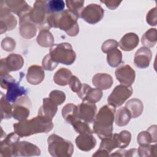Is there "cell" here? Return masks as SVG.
<instances>
[{
  "label": "cell",
  "instance_id": "cell-15",
  "mask_svg": "<svg viewBox=\"0 0 157 157\" xmlns=\"http://www.w3.org/2000/svg\"><path fill=\"white\" fill-rule=\"evenodd\" d=\"M117 80L122 85L131 86L134 82L136 73L129 64H123L115 70Z\"/></svg>",
  "mask_w": 157,
  "mask_h": 157
},
{
  "label": "cell",
  "instance_id": "cell-7",
  "mask_svg": "<svg viewBox=\"0 0 157 157\" xmlns=\"http://www.w3.org/2000/svg\"><path fill=\"white\" fill-rule=\"evenodd\" d=\"M48 15L46 1H36L34 3L33 8L29 12V18L31 21L38 27L44 26V29H48L47 24V17Z\"/></svg>",
  "mask_w": 157,
  "mask_h": 157
},
{
  "label": "cell",
  "instance_id": "cell-48",
  "mask_svg": "<svg viewBox=\"0 0 157 157\" xmlns=\"http://www.w3.org/2000/svg\"><path fill=\"white\" fill-rule=\"evenodd\" d=\"M109 156V153L105 150L99 149L93 155V156Z\"/></svg>",
  "mask_w": 157,
  "mask_h": 157
},
{
  "label": "cell",
  "instance_id": "cell-14",
  "mask_svg": "<svg viewBox=\"0 0 157 157\" xmlns=\"http://www.w3.org/2000/svg\"><path fill=\"white\" fill-rule=\"evenodd\" d=\"M77 94L83 101H88L93 103L99 101L102 96V90L98 88H93L86 83L82 85L80 90Z\"/></svg>",
  "mask_w": 157,
  "mask_h": 157
},
{
  "label": "cell",
  "instance_id": "cell-39",
  "mask_svg": "<svg viewBox=\"0 0 157 157\" xmlns=\"http://www.w3.org/2000/svg\"><path fill=\"white\" fill-rule=\"evenodd\" d=\"M75 129V131L79 133H92L93 134V131L91 129L90 126L88 125V123L80 120H78L75 123H74L72 125Z\"/></svg>",
  "mask_w": 157,
  "mask_h": 157
},
{
  "label": "cell",
  "instance_id": "cell-10",
  "mask_svg": "<svg viewBox=\"0 0 157 157\" xmlns=\"http://www.w3.org/2000/svg\"><path fill=\"white\" fill-rule=\"evenodd\" d=\"M20 137L15 132H11L1 140L0 144L1 156H17V145Z\"/></svg>",
  "mask_w": 157,
  "mask_h": 157
},
{
  "label": "cell",
  "instance_id": "cell-36",
  "mask_svg": "<svg viewBox=\"0 0 157 157\" xmlns=\"http://www.w3.org/2000/svg\"><path fill=\"white\" fill-rule=\"evenodd\" d=\"M115 136L118 143V148H124L129 145L131 139V134L129 131L123 130L119 134H115Z\"/></svg>",
  "mask_w": 157,
  "mask_h": 157
},
{
  "label": "cell",
  "instance_id": "cell-42",
  "mask_svg": "<svg viewBox=\"0 0 157 157\" xmlns=\"http://www.w3.org/2000/svg\"><path fill=\"white\" fill-rule=\"evenodd\" d=\"M56 62H55L50 56L49 53L45 57H44L42 62V68L47 71H52L54 70L58 66Z\"/></svg>",
  "mask_w": 157,
  "mask_h": 157
},
{
  "label": "cell",
  "instance_id": "cell-24",
  "mask_svg": "<svg viewBox=\"0 0 157 157\" xmlns=\"http://www.w3.org/2000/svg\"><path fill=\"white\" fill-rule=\"evenodd\" d=\"M61 113L66 121L71 125L80 120L78 115V106L72 103L65 105L62 109Z\"/></svg>",
  "mask_w": 157,
  "mask_h": 157
},
{
  "label": "cell",
  "instance_id": "cell-18",
  "mask_svg": "<svg viewBox=\"0 0 157 157\" xmlns=\"http://www.w3.org/2000/svg\"><path fill=\"white\" fill-rule=\"evenodd\" d=\"M152 58L151 51L146 47H140L134 55V64L140 69H145L149 66Z\"/></svg>",
  "mask_w": 157,
  "mask_h": 157
},
{
  "label": "cell",
  "instance_id": "cell-32",
  "mask_svg": "<svg viewBox=\"0 0 157 157\" xmlns=\"http://www.w3.org/2000/svg\"><path fill=\"white\" fill-rule=\"evenodd\" d=\"M157 41V32L155 28H150L142 36L141 42L146 47H153Z\"/></svg>",
  "mask_w": 157,
  "mask_h": 157
},
{
  "label": "cell",
  "instance_id": "cell-46",
  "mask_svg": "<svg viewBox=\"0 0 157 157\" xmlns=\"http://www.w3.org/2000/svg\"><path fill=\"white\" fill-rule=\"evenodd\" d=\"M146 21L150 26H156L157 23L156 20V8L155 7L150 9L147 14Z\"/></svg>",
  "mask_w": 157,
  "mask_h": 157
},
{
  "label": "cell",
  "instance_id": "cell-43",
  "mask_svg": "<svg viewBox=\"0 0 157 157\" xmlns=\"http://www.w3.org/2000/svg\"><path fill=\"white\" fill-rule=\"evenodd\" d=\"M16 47V42L12 37H6L1 41V48L7 52L13 51Z\"/></svg>",
  "mask_w": 157,
  "mask_h": 157
},
{
  "label": "cell",
  "instance_id": "cell-3",
  "mask_svg": "<svg viewBox=\"0 0 157 157\" xmlns=\"http://www.w3.org/2000/svg\"><path fill=\"white\" fill-rule=\"evenodd\" d=\"M115 107L110 105L102 106L96 115L93 121V132L102 139L113 134V123L115 119Z\"/></svg>",
  "mask_w": 157,
  "mask_h": 157
},
{
  "label": "cell",
  "instance_id": "cell-8",
  "mask_svg": "<svg viewBox=\"0 0 157 157\" xmlns=\"http://www.w3.org/2000/svg\"><path fill=\"white\" fill-rule=\"evenodd\" d=\"M133 90L131 86L119 85L115 87L107 98L109 105L117 107L121 106L132 94Z\"/></svg>",
  "mask_w": 157,
  "mask_h": 157
},
{
  "label": "cell",
  "instance_id": "cell-27",
  "mask_svg": "<svg viewBox=\"0 0 157 157\" xmlns=\"http://www.w3.org/2000/svg\"><path fill=\"white\" fill-rule=\"evenodd\" d=\"M130 112L131 118H136L139 117L143 111V102L137 98L129 99L126 102L124 106Z\"/></svg>",
  "mask_w": 157,
  "mask_h": 157
},
{
  "label": "cell",
  "instance_id": "cell-29",
  "mask_svg": "<svg viewBox=\"0 0 157 157\" xmlns=\"http://www.w3.org/2000/svg\"><path fill=\"white\" fill-rule=\"evenodd\" d=\"M36 40L37 44L43 47H49L54 45V37L48 29H40Z\"/></svg>",
  "mask_w": 157,
  "mask_h": 157
},
{
  "label": "cell",
  "instance_id": "cell-2",
  "mask_svg": "<svg viewBox=\"0 0 157 157\" xmlns=\"http://www.w3.org/2000/svg\"><path fill=\"white\" fill-rule=\"evenodd\" d=\"M78 18L73 12L66 9L60 13H50L47 18V23L49 28H58L68 36L74 37L79 32Z\"/></svg>",
  "mask_w": 157,
  "mask_h": 157
},
{
  "label": "cell",
  "instance_id": "cell-45",
  "mask_svg": "<svg viewBox=\"0 0 157 157\" xmlns=\"http://www.w3.org/2000/svg\"><path fill=\"white\" fill-rule=\"evenodd\" d=\"M118 42L114 39H109L105 40L102 45L101 50L104 53H107L109 50L117 48Z\"/></svg>",
  "mask_w": 157,
  "mask_h": 157
},
{
  "label": "cell",
  "instance_id": "cell-1",
  "mask_svg": "<svg viewBox=\"0 0 157 157\" xmlns=\"http://www.w3.org/2000/svg\"><path fill=\"white\" fill-rule=\"evenodd\" d=\"M14 132L20 137H28L38 133H47L53 128L52 119L37 115L31 120L20 121L13 124Z\"/></svg>",
  "mask_w": 157,
  "mask_h": 157
},
{
  "label": "cell",
  "instance_id": "cell-34",
  "mask_svg": "<svg viewBox=\"0 0 157 157\" xmlns=\"http://www.w3.org/2000/svg\"><path fill=\"white\" fill-rule=\"evenodd\" d=\"M101 140H102L99 149L107 151L108 153H110L115 148H118V143L115 134H112L110 137H104Z\"/></svg>",
  "mask_w": 157,
  "mask_h": 157
},
{
  "label": "cell",
  "instance_id": "cell-13",
  "mask_svg": "<svg viewBox=\"0 0 157 157\" xmlns=\"http://www.w3.org/2000/svg\"><path fill=\"white\" fill-rule=\"evenodd\" d=\"M0 4V29L1 34H2L7 31L13 30L16 27L17 21L9 8L5 4H3L2 1H1Z\"/></svg>",
  "mask_w": 157,
  "mask_h": 157
},
{
  "label": "cell",
  "instance_id": "cell-11",
  "mask_svg": "<svg viewBox=\"0 0 157 157\" xmlns=\"http://www.w3.org/2000/svg\"><path fill=\"white\" fill-rule=\"evenodd\" d=\"M24 64L23 57L18 54L12 53L5 58L1 59L0 74L1 75L9 74V72L17 71L20 69Z\"/></svg>",
  "mask_w": 157,
  "mask_h": 157
},
{
  "label": "cell",
  "instance_id": "cell-22",
  "mask_svg": "<svg viewBox=\"0 0 157 157\" xmlns=\"http://www.w3.org/2000/svg\"><path fill=\"white\" fill-rule=\"evenodd\" d=\"M17 156H39L40 155V149L34 144L27 141H21L17 145Z\"/></svg>",
  "mask_w": 157,
  "mask_h": 157
},
{
  "label": "cell",
  "instance_id": "cell-40",
  "mask_svg": "<svg viewBox=\"0 0 157 157\" xmlns=\"http://www.w3.org/2000/svg\"><path fill=\"white\" fill-rule=\"evenodd\" d=\"M137 152H139V156H155L153 154V153L156 155V145H150L149 144L146 145H140V147L137 150Z\"/></svg>",
  "mask_w": 157,
  "mask_h": 157
},
{
  "label": "cell",
  "instance_id": "cell-12",
  "mask_svg": "<svg viewBox=\"0 0 157 157\" xmlns=\"http://www.w3.org/2000/svg\"><path fill=\"white\" fill-rule=\"evenodd\" d=\"M104 10L97 4H90L83 8L80 17L90 24H96L103 18Z\"/></svg>",
  "mask_w": 157,
  "mask_h": 157
},
{
  "label": "cell",
  "instance_id": "cell-17",
  "mask_svg": "<svg viewBox=\"0 0 157 157\" xmlns=\"http://www.w3.org/2000/svg\"><path fill=\"white\" fill-rule=\"evenodd\" d=\"M29 15V13L19 18V32L21 37L25 39H31L34 37L37 32L36 26L31 21Z\"/></svg>",
  "mask_w": 157,
  "mask_h": 157
},
{
  "label": "cell",
  "instance_id": "cell-30",
  "mask_svg": "<svg viewBox=\"0 0 157 157\" xmlns=\"http://www.w3.org/2000/svg\"><path fill=\"white\" fill-rule=\"evenodd\" d=\"M131 118V113L125 107L119 108L115 113V121L118 126H126L129 123Z\"/></svg>",
  "mask_w": 157,
  "mask_h": 157
},
{
  "label": "cell",
  "instance_id": "cell-28",
  "mask_svg": "<svg viewBox=\"0 0 157 157\" xmlns=\"http://www.w3.org/2000/svg\"><path fill=\"white\" fill-rule=\"evenodd\" d=\"M72 75V73L69 69L65 67H61L55 72L53 76V80L56 85L66 86L68 85Z\"/></svg>",
  "mask_w": 157,
  "mask_h": 157
},
{
  "label": "cell",
  "instance_id": "cell-44",
  "mask_svg": "<svg viewBox=\"0 0 157 157\" xmlns=\"http://www.w3.org/2000/svg\"><path fill=\"white\" fill-rule=\"evenodd\" d=\"M69 85L73 92L78 93L81 88H82V83L80 80L75 75H72L69 81Z\"/></svg>",
  "mask_w": 157,
  "mask_h": 157
},
{
  "label": "cell",
  "instance_id": "cell-23",
  "mask_svg": "<svg viewBox=\"0 0 157 157\" xmlns=\"http://www.w3.org/2000/svg\"><path fill=\"white\" fill-rule=\"evenodd\" d=\"M139 42V36L134 33H129L121 38L118 45L123 50L129 52L134 49L138 45Z\"/></svg>",
  "mask_w": 157,
  "mask_h": 157
},
{
  "label": "cell",
  "instance_id": "cell-35",
  "mask_svg": "<svg viewBox=\"0 0 157 157\" xmlns=\"http://www.w3.org/2000/svg\"><path fill=\"white\" fill-rule=\"evenodd\" d=\"M46 7L48 14L60 13L64 10L65 2L62 0L46 1Z\"/></svg>",
  "mask_w": 157,
  "mask_h": 157
},
{
  "label": "cell",
  "instance_id": "cell-33",
  "mask_svg": "<svg viewBox=\"0 0 157 157\" xmlns=\"http://www.w3.org/2000/svg\"><path fill=\"white\" fill-rule=\"evenodd\" d=\"M1 120L3 119H9L12 117L13 104L9 103L6 99L5 95L1 93V98L0 101Z\"/></svg>",
  "mask_w": 157,
  "mask_h": 157
},
{
  "label": "cell",
  "instance_id": "cell-41",
  "mask_svg": "<svg viewBox=\"0 0 157 157\" xmlns=\"http://www.w3.org/2000/svg\"><path fill=\"white\" fill-rule=\"evenodd\" d=\"M49 98L58 105L62 104L66 100V94L59 90H53L49 94Z\"/></svg>",
  "mask_w": 157,
  "mask_h": 157
},
{
  "label": "cell",
  "instance_id": "cell-25",
  "mask_svg": "<svg viewBox=\"0 0 157 157\" xmlns=\"http://www.w3.org/2000/svg\"><path fill=\"white\" fill-rule=\"evenodd\" d=\"M58 110V105L50 98L43 99L42 105L39 109L38 115L44 116L53 119Z\"/></svg>",
  "mask_w": 157,
  "mask_h": 157
},
{
  "label": "cell",
  "instance_id": "cell-20",
  "mask_svg": "<svg viewBox=\"0 0 157 157\" xmlns=\"http://www.w3.org/2000/svg\"><path fill=\"white\" fill-rule=\"evenodd\" d=\"M75 144L80 150L88 151L94 148L96 140L92 133H82L76 137Z\"/></svg>",
  "mask_w": 157,
  "mask_h": 157
},
{
  "label": "cell",
  "instance_id": "cell-16",
  "mask_svg": "<svg viewBox=\"0 0 157 157\" xmlns=\"http://www.w3.org/2000/svg\"><path fill=\"white\" fill-rule=\"evenodd\" d=\"M78 110L79 117L82 120L88 123L94 121L97 112V107L95 103L83 101L78 106Z\"/></svg>",
  "mask_w": 157,
  "mask_h": 157
},
{
  "label": "cell",
  "instance_id": "cell-47",
  "mask_svg": "<svg viewBox=\"0 0 157 157\" xmlns=\"http://www.w3.org/2000/svg\"><path fill=\"white\" fill-rule=\"evenodd\" d=\"M101 2L104 3L105 6L111 10H114L117 9L119 5L121 4V1H116V0H107V1H100Z\"/></svg>",
  "mask_w": 157,
  "mask_h": 157
},
{
  "label": "cell",
  "instance_id": "cell-6",
  "mask_svg": "<svg viewBox=\"0 0 157 157\" xmlns=\"http://www.w3.org/2000/svg\"><path fill=\"white\" fill-rule=\"evenodd\" d=\"M1 86L7 90L5 98L9 103L12 104L18 98L26 95L28 93L27 90L20 86L19 83L9 74L1 75Z\"/></svg>",
  "mask_w": 157,
  "mask_h": 157
},
{
  "label": "cell",
  "instance_id": "cell-21",
  "mask_svg": "<svg viewBox=\"0 0 157 157\" xmlns=\"http://www.w3.org/2000/svg\"><path fill=\"white\" fill-rule=\"evenodd\" d=\"M45 72L44 69L38 65H32L28 69L26 80L31 85L40 84L44 79Z\"/></svg>",
  "mask_w": 157,
  "mask_h": 157
},
{
  "label": "cell",
  "instance_id": "cell-38",
  "mask_svg": "<svg viewBox=\"0 0 157 157\" xmlns=\"http://www.w3.org/2000/svg\"><path fill=\"white\" fill-rule=\"evenodd\" d=\"M137 140L140 145H146L151 142H156V138L153 137L149 131H142L138 134Z\"/></svg>",
  "mask_w": 157,
  "mask_h": 157
},
{
  "label": "cell",
  "instance_id": "cell-4",
  "mask_svg": "<svg viewBox=\"0 0 157 157\" xmlns=\"http://www.w3.org/2000/svg\"><path fill=\"white\" fill-rule=\"evenodd\" d=\"M47 142L48 152L53 156L69 157L74 152V145L71 142L56 134H51L47 139Z\"/></svg>",
  "mask_w": 157,
  "mask_h": 157
},
{
  "label": "cell",
  "instance_id": "cell-19",
  "mask_svg": "<svg viewBox=\"0 0 157 157\" xmlns=\"http://www.w3.org/2000/svg\"><path fill=\"white\" fill-rule=\"evenodd\" d=\"M4 2L9 9L13 13L17 15L19 18L29 13L32 9L25 1L7 0Z\"/></svg>",
  "mask_w": 157,
  "mask_h": 157
},
{
  "label": "cell",
  "instance_id": "cell-37",
  "mask_svg": "<svg viewBox=\"0 0 157 157\" xmlns=\"http://www.w3.org/2000/svg\"><path fill=\"white\" fill-rule=\"evenodd\" d=\"M65 3L70 11L73 12L78 18L80 17V14L83 9L84 1L82 0H74L66 1Z\"/></svg>",
  "mask_w": 157,
  "mask_h": 157
},
{
  "label": "cell",
  "instance_id": "cell-5",
  "mask_svg": "<svg viewBox=\"0 0 157 157\" xmlns=\"http://www.w3.org/2000/svg\"><path fill=\"white\" fill-rule=\"evenodd\" d=\"M49 55L57 63L71 65L76 59V54L71 44L63 42L54 44L50 47Z\"/></svg>",
  "mask_w": 157,
  "mask_h": 157
},
{
  "label": "cell",
  "instance_id": "cell-26",
  "mask_svg": "<svg viewBox=\"0 0 157 157\" xmlns=\"http://www.w3.org/2000/svg\"><path fill=\"white\" fill-rule=\"evenodd\" d=\"M112 76L106 73L96 74L92 78V83L94 86L101 90L109 89L113 84Z\"/></svg>",
  "mask_w": 157,
  "mask_h": 157
},
{
  "label": "cell",
  "instance_id": "cell-31",
  "mask_svg": "<svg viewBox=\"0 0 157 157\" xmlns=\"http://www.w3.org/2000/svg\"><path fill=\"white\" fill-rule=\"evenodd\" d=\"M107 53V61L110 67H115L121 64L122 53L117 48L109 50Z\"/></svg>",
  "mask_w": 157,
  "mask_h": 157
},
{
  "label": "cell",
  "instance_id": "cell-9",
  "mask_svg": "<svg viewBox=\"0 0 157 157\" xmlns=\"http://www.w3.org/2000/svg\"><path fill=\"white\" fill-rule=\"evenodd\" d=\"M31 102L26 96H22L17 99L13 104L12 117L14 119L20 121L25 120L30 113Z\"/></svg>",
  "mask_w": 157,
  "mask_h": 157
}]
</instances>
